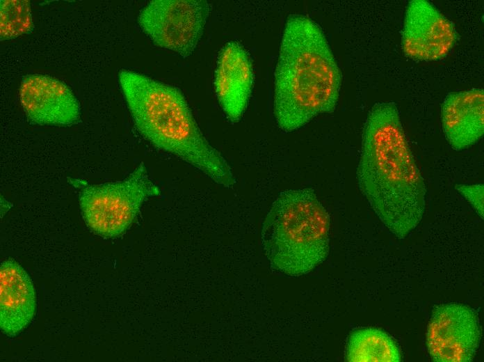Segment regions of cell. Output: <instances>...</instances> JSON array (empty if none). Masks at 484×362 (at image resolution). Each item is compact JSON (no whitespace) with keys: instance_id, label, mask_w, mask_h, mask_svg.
I'll return each instance as SVG.
<instances>
[{"instance_id":"obj_12","label":"cell","mask_w":484,"mask_h":362,"mask_svg":"<svg viewBox=\"0 0 484 362\" xmlns=\"http://www.w3.org/2000/svg\"><path fill=\"white\" fill-rule=\"evenodd\" d=\"M445 137L455 150L477 143L484 133V93L481 88L449 93L441 109Z\"/></svg>"},{"instance_id":"obj_3","label":"cell","mask_w":484,"mask_h":362,"mask_svg":"<svg viewBox=\"0 0 484 362\" xmlns=\"http://www.w3.org/2000/svg\"><path fill=\"white\" fill-rule=\"evenodd\" d=\"M118 81L134 125L147 141L217 184L234 185L230 166L201 132L180 90L128 70L119 72Z\"/></svg>"},{"instance_id":"obj_1","label":"cell","mask_w":484,"mask_h":362,"mask_svg":"<svg viewBox=\"0 0 484 362\" xmlns=\"http://www.w3.org/2000/svg\"><path fill=\"white\" fill-rule=\"evenodd\" d=\"M357 180L376 214L397 238H405L421 221L426 186L394 102L377 103L368 114Z\"/></svg>"},{"instance_id":"obj_11","label":"cell","mask_w":484,"mask_h":362,"mask_svg":"<svg viewBox=\"0 0 484 362\" xmlns=\"http://www.w3.org/2000/svg\"><path fill=\"white\" fill-rule=\"evenodd\" d=\"M36 307L35 289L29 274L15 260L8 259L0 269V326L15 336L32 321Z\"/></svg>"},{"instance_id":"obj_2","label":"cell","mask_w":484,"mask_h":362,"mask_svg":"<svg viewBox=\"0 0 484 362\" xmlns=\"http://www.w3.org/2000/svg\"><path fill=\"white\" fill-rule=\"evenodd\" d=\"M341 82L337 63L320 26L302 15L285 24L275 72L273 113L281 130L298 129L332 113Z\"/></svg>"},{"instance_id":"obj_14","label":"cell","mask_w":484,"mask_h":362,"mask_svg":"<svg viewBox=\"0 0 484 362\" xmlns=\"http://www.w3.org/2000/svg\"><path fill=\"white\" fill-rule=\"evenodd\" d=\"M0 15L1 40L28 34L33 29L31 6L27 0H1Z\"/></svg>"},{"instance_id":"obj_9","label":"cell","mask_w":484,"mask_h":362,"mask_svg":"<svg viewBox=\"0 0 484 362\" xmlns=\"http://www.w3.org/2000/svg\"><path fill=\"white\" fill-rule=\"evenodd\" d=\"M19 100L28 118L39 125L69 126L80 119L79 103L71 89L49 75L24 77Z\"/></svg>"},{"instance_id":"obj_4","label":"cell","mask_w":484,"mask_h":362,"mask_svg":"<svg viewBox=\"0 0 484 362\" xmlns=\"http://www.w3.org/2000/svg\"><path fill=\"white\" fill-rule=\"evenodd\" d=\"M330 215L312 188L282 191L262 225L261 242L273 269L290 276L311 272L328 257Z\"/></svg>"},{"instance_id":"obj_7","label":"cell","mask_w":484,"mask_h":362,"mask_svg":"<svg viewBox=\"0 0 484 362\" xmlns=\"http://www.w3.org/2000/svg\"><path fill=\"white\" fill-rule=\"evenodd\" d=\"M481 326L476 313L461 304L436 306L426 333V346L433 361L470 362L481 340Z\"/></svg>"},{"instance_id":"obj_10","label":"cell","mask_w":484,"mask_h":362,"mask_svg":"<svg viewBox=\"0 0 484 362\" xmlns=\"http://www.w3.org/2000/svg\"><path fill=\"white\" fill-rule=\"evenodd\" d=\"M254 82L250 58L236 41L226 43L219 52L214 88L218 103L227 119L237 123L248 104Z\"/></svg>"},{"instance_id":"obj_13","label":"cell","mask_w":484,"mask_h":362,"mask_svg":"<svg viewBox=\"0 0 484 362\" xmlns=\"http://www.w3.org/2000/svg\"><path fill=\"white\" fill-rule=\"evenodd\" d=\"M398 345L386 332L376 328H363L349 335L345 360L349 362H399Z\"/></svg>"},{"instance_id":"obj_5","label":"cell","mask_w":484,"mask_h":362,"mask_svg":"<svg viewBox=\"0 0 484 362\" xmlns=\"http://www.w3.org/2000/svg\"><path fill=\"white\" fill-rule=\"evenodd\" d=\"M160 194L142 162L121 181L86 184L79 198L88 227L97 235L113 238L131 226L147 198Z\"/></svg>"},{"instance_id":"obj_15","label":"cell","mask_w":484,"mask_h":362,"mask_svg":"<svg viewBox=\"0 0 484 362\" xmlns=\"http://www.w3.org/2000/svg\"><path fill=\"white\" fill-rule=\"evenodd\" d=\"M455 188L471 205L480 217L483 219V184H456Z\"/></svg>"},{"instance_id":"obj_8","label":"cell","mask_w":484,"mask_h":362,"mask_svg":"<svg viewBox=\"0 0 484 362\" xmlns=\"http://www.w3.org/2000/svg\"><path fill=\"white\" fill-rule=\"evenodd\" d=\"M455 40L452 23L433 4L425 0L409 2L402 37L407 56L419 61L442 59L450 52Z\"/></svg>"},{"instance_id":"obj_6","label":"cell","mask_w":484,"mask_h":362,"mask_svg":"<svg viewBox=\"0 0 484 362\" xmlns=\"http://www.w3.org/2000/svg\"><path fill=\"white\" fill-rule=\"evenodd\" d=\"M210 10L204 0H153L140 11L138 22L156 45L186 58L196 48Z\"/></svg>"}]
</instances>
